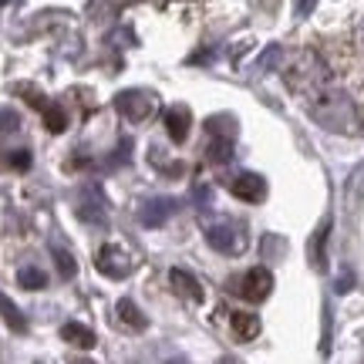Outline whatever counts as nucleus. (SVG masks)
I'll use <instances>...</instances> for the list:
<instances>
[{"instance_id":"obj_22","label":"nucleus","mask_w":364,"mask_h":364,"mask_svg":"<svg viewBox=\"0 0 364 364\" xmlns=\"http://www.w3.org/2000/svg\"><path fill=\"white\" fill-rule=\"evenodd\" d=\"M348 193H351L354 203H364V162L358 166V169H354L351 182H348Z\"/></svg>"},{"instance_id":"obj_29","label":"nucleus","mask_w":364,"mask_h":364,"mask_svg":"<svg viewBox=\"0 0 364 364\" xmlns=\"http://www.w3.org/2000/svg\"><path fill=\"white\" fill-rule=\"evenodd\" d=\"M361 38H364V21H361Z\"/></svg>"},{"instance_id":"obj_18","label":"nucleus","mask_w":364,"mask_h":364,"mask_svg":"<svg viewBox=\"0 0 364 364\" xmlns=\"http://www.w3.org/2000/svg\"><path fill=\"white\" fill-rule=\"evenodd\" d=\"M327 230H331V220L321 223V230H317V236H314V243H311V263L317 267V270H324V240H327Z\"/></svg>"},{"instance_id":"obj_7","label":"nucleus","mask_w":364,"mask_h":364,"mask_svg":"<svg viewBox=\"0 0 364 364\" xmlns=\"http://www.w3.org/2000/svg\"><path fill=\"white\" fill-rule=\"evenodd\" d=\"M95 267H98V273L112 277V280H125L132 270V260H129V253H122L118 247H102L98 257H95Z\"/></svg>"},{"instance_id":"obj_24","label":"nucleus","mask_w":364,"mask_h":364,"mask_svg":"<svg viewBox=\"0 0 364 364\" xmlns=\"http://www.w3.org/2000/svg\"><path fill=\"white\" fill-rule=\"evenodd\" d=\"M7 166H11V169H17V172L31 169V152H27V149H14L11 159H7Z\"/></svg>"},{"instance_id":"obj_23","label":"nucleus","mask_w":364,"mask_h":364,"mask_svg":"<svg viewBox=\"0 0 364 364\" xmlns=\"http://www.w3.org/2000/svg\"><path fill=\"white\" fill-rule=\"evenodd\" d=\"M280 61H284V48L273 44V48H267V51L260 54V71H270V68H277Z\"/></svg>"},{"instance_id":"obj_9","label":"nucleus","mask_w":364,"mask_h":364,"mask_svg":"<svg viewBox=\"0 0 364 364\" xmlns=\"http://www.w3.org/2000/svg\"><path fill=\"white\" fill-rule=\"evenodd\" d=\"M176 209H179V203H176V199H149V203H142V206H139V223H142V226H149V230H152V226H162V223L169 220Z\"/></svg>"},{"instance_id":"obj_1","label":"nucleus","mask_w":364,"mask_h":364,"mask_svg":"<svg viewBox=\"0 0 364 364\" xmlns=\"http://www.w3.org/2000/svg\"><path fill=\"white\" fill-rule=\"evenodd\" d=\"M284 85L294 91V95H297V102L307 108V105H314L321 95H324V91L334 88L338 81H334L331 65H327V61L314 51V48H300V51H294L290 58H287Z\"/></svg>"},{"instance_id":"obj_12","label":"nucleus","mask_w":364,"mask_h":364,"mask_svg":"<svg viewBox=\"0 0 364 364\" xmlns=\"http://www.w3.org/2000/svg\"><path fill=\"white\" fill-rule=\"evenodd\" d=\"M61 338H65L68 344H75V348H81V351H91V348H95V341H98V338H95V331H91V327L75 324V321L61 327Z\"/></svg>"},{"instance_id":"obj_15","label":"nucleus","mask_w":364,"mask_h":364,"mask_svg":"<svg viewBox=\"0 0 364 364\" xmlns=\"http://www.w3.org/2000/svg\"><path fill=\"white\" fill-rule=\"evenodd\" d=\"M0 317H4V321H7V327H11V331H17V334H24V331H27V317L17 311V304H14L7 294H0Z\"/></svg>"},{"instance_id":"obj_8","label":"nucleus","mask_w":364,"mask_h":364,"mask_svg":"<svg viewBox=\"0 0 364 364\" xmlns=\"http://www.w3.org/2000/svg\"><path fill=\"white\" fill-rule=\"evenodd\" d=\"M230 193L236 199H243V203H263V196H267V179L257 176V172H240L233 182H230Z\"/></svg>"},{"instance_id":"obj_11","label":"nucleus","mask_w":364,"mask_h":364,"mask_svg":"<svg viewBox=\"0 0 364 364\" xmlns=\"http://www.w3.org/2000/svg\"><path fill=\"white\" fill-rule=\"evenodd\" d=\"M169 280L182 297H189L193 304H203V287H199V280H196L189 270H179V267H176V270H169Z\"/></svg>"},{"instance_id":"obj_5","label":"nucleus","mask_w":364,"mask_h":364,"mask_svg":"<svg viewBox=\"0 0 364 364\" xmlns=\"http://www.w3.org/2000/svg\"><path fill=\"white\" fill-rule=\"evenodd\" d=\"M273 290V273L267 267H253L247 270V277L240 280V294L250 300V304H263V300L270 297Z\"/></svg>"},{"instance_id":"obj_28","label":"nucleus","mask_w":364,"mask_h":364,"mask_svg":"<svg viewBox=\"0 0 364 364\" xmlns=\"http://www.w3.org/2000/svg\"><path fill=\"white\" fill-rule=\"evenodd\" d=\"M223 364H236V361H230V358H226V361H223Z\"/></svg>"},{"instance_id":"obj_16","label":"nucleus","mask_w":364,"mask_h":364,"mask_svg":"<svg viewBox=\"0 0 364 364\" xmlns=\"http://www.w3.org/2000/svg\"><path fill=\"white\" fill-rule=\"evenodd\" d=\"M206 159L216 162V166H226L233 159V142L230 139H209L206 142Z\"/></svg>"},{"instance_id":"obj_25","label":"nucleus","mask_w":364,"mask_h":364,"mask_svg":"<svg viewBox=\"0 0 364 364\" xmlns=\"http://www.w3.org/2000/svg\"><path fill=\"white\" fill-rule=\"evenodd\" d=\"M17 125H21V115L11 112V108H4V112H0V132H14Z\"/></svg>"},{"instance_id":"obj_10","label":"nucleus","mask_w":364,"mask_h":364,"mask_svg":"<svg viewBox=\"0 0 364 364\" xmlns=\"http://www.w3.org/2000/svg\"><path fill=\"white\" fill-rule=\"evenodd\" d=\"M189 129H193V112L186 105H172L169 112H166V132H169V139L176 145H182L189 139Z\"/></svg>"},{"instance_id":"obj_14","label":"nucleus","mask_w":364,"mask_h":364,"mask_svg":"<svg viewBox=\"0 0 364 364\" xmlns=\"http://www.w3.org/2000/svg\"><path fill=\"white\" fill-rule=\"evenodd\" d=\"M118 321H122L125 327H132V331H145V327H149V317H145L129 297L118 300Z\"/></svg>"},{"instance_id":"obj_4","label":"nucleus","mask_w":364,"mask_h":364,"mask_svg":"<svg viewBox=\"0 0 364 364\" xmlns=\"http://www.w3.org/2000/svg\"><path fill=\"white\" fill-rule=\"evenodd\" d=\"M206 243L213 250H220V253H226V257H236V253H243L247 250V236L240 233L236 226H209L206 230Z\"/></svg>"},{"instance_id":"obj_17","label":"nucleus","mask_w":364,"mask_h":364,"mask_svg":"<svg viewBox=\"0 0 364 364\" xmlns=\"http://www.w3.org/2000/svg\"><path fill=\"white\" fill-rule=\"evenodd\" d=\"M17 284L24 287V290H44L48 287V273L38 270V267H21L17 270Z\"/></svg>"},{"instance_id":"obj_26","label":"nucleus","mask_w":364,"mask_h":364,"mask_svg":"<svg viewBox=\"0 0 364 364\" xmlns=\"http://www.w3.org/2000/svg\"><path fill=\"white\" fill-rule=\"evenodd\" d=\"M351 284H354L351 273H341V277H338V287H334V290H338V294H348V290H351Z\"/></svg>"},{"instance_id":"obj_27","label":"nucleus","mask_w":364,"mask_h":364,"mask_svg":"<svg viewBox=\"0 0 364 364\" xmlns=\"http://www.w3.org/2000/svg\"><path fill=\"white\" fill-rule=\"evenodd\" d=\"M196 199H199V203H203V206H206L209 199H213V193H209L206 186H199V189H196Z\"/></svg>"},{"instance_id":"obj_30","label":"nucleus","mask_w":364,"mask_h":364,"mask_svg":"<svg viewBox=\"0 0 364 364\" xmlns=\"http://www.w3.org/2000/svg\"><path fill=\"white\" fill-rule=\"evenodd\" d=\"M75 364H91V361H75Z\"/></svg>"},{"instance_id":"obj_19","label":"nucleus","mask_w":364,"mask_h":364,"mask_svg":"<svg viewBox=\"0 0 364 364\" xmlns=\"http://www.w3.org/2000/svg\"><path fill=\"white\" fill-rule=\"evenodd\" d=\"M206 132L213 135V139H230L233 142V118H226V115H216V118H209L206 122Z\"/></svg>"},{"instance_id":"obj_3","label":"nucleus","mask_w":364,"mask_h":364,"mask_svg":"<svg viewBox=\"0 0 364 364\" xmlns=\"http://www.w3.org/2000/svg\"><path fill=\"white\" fill-rule=\"evenodd\" d=\"M115 108L122 118H129V122H142V118L152 115V108H156V98L149 95V91H122L115 98Z\"/></svg>"},{"instance_id":"obj_2","label":"nucleus","mask_w":364,"mask_h":364,"mask_svg":"<svg viewBox=\"0 0 364 364\" xmlns=\"http://www.w3.org/2000/svg\"><path fill=\"white\" fill-rule=\"evenodd\" d=\"M307 115L321 129L334 132V135H361V112H358L351 95L344 88H338V85L331 91H324L314 105H307Z\"/></svg>"},{"instance_id":"obj_6","label":"nucleus","mask_w":364,"mask_h":364,"mask_svg":"<svg viewBox=\"0 0 364 364\" xmlns=\"http://www.w3.org/2000/svg\"><path fill=\"white\" fill-rule=\"evenodd\" d=\"M78 220L85 223H105V193L98 182H85L81 186V206H78Z\"/></svg>"},{"instance_id":"obj_21","label":"nucleus","mask_w":364,"mask_h":364,"mask_svg":"<svg viewBox=\"0 0 364 364\" xmlns=\"http://www.w3.org/2000/svg\"><path fill=\"white\" fill-rule=\"evenodd\" d=\"M54 260H58V270H61L65 280H71V277L78 273V263H75V257H71L68 250H54Z\"/></svg>"},{"instance_id":"obj_13","label":"nucleus","mask_w":364,"mask_h":364,"mask_svg":"<svg viewBox=\"0 0 364 364\" xmlns=\"http://www.w3.org/2000/svg\"><path fill=\"white\" fill-rule=\"evenodd\" d=\"M233 334H236V341H253L260 334V317H257V314H247V311H236L233 314Z\"/></svg>"},{"instance_id":"obj_20","label":"nucleus","mask_w":364,"mask_h":364,"mask_svg":"<svg viewBox=\"0 0 364 364\" xmlns=\"http://www.w3.org/2000/svg\"><path fill=\"white\" fill-rule=\"evenodd\" d=\"M44 125H48V132H65L68 129V115H65V108L61 105H48L44 108Z\"/></svg>"}]
</instances>
